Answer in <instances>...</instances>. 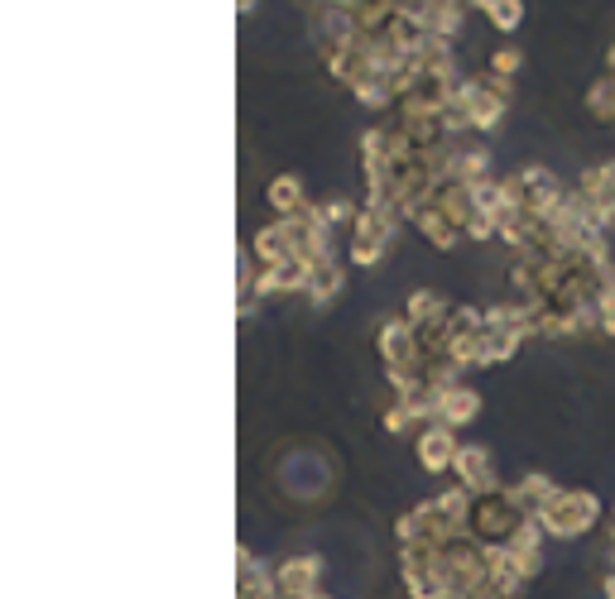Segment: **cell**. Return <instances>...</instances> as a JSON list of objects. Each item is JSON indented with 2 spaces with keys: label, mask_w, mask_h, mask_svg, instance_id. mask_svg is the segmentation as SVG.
I'll return each instance as SVG.
<instances>
[{
  "label": "cell",
  "mask_w": 615,
  "mask_h": 599,
  "mask_svg": "<svg viewBox=\"0 0 615 599\" xmlns=\"http://www.w3.org/2000/svg\"><path fill=\"white\" fill-rule=\"evenodd\" d=\"M519 15H525V5H519V0H495V5H491V20L501 24V30H515Z\"/></svg>",
  "instance_id": "1"
}]
</instances>
